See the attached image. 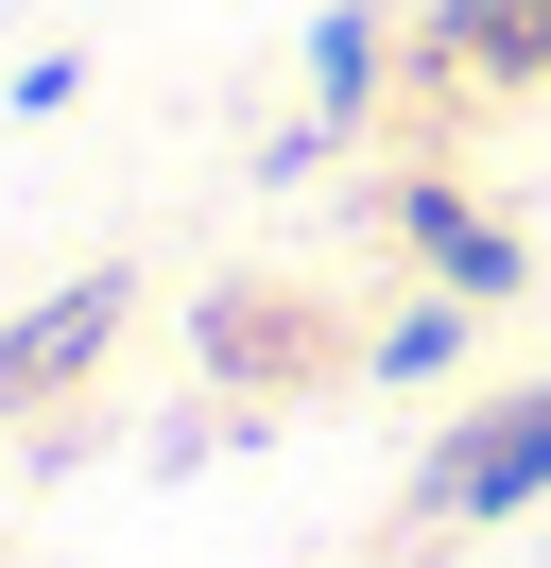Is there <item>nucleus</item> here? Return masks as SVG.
Listing matches in <instances>:
<instances>
[{"label":"nucleus","instance_id":"1","mask_svg":"<svg viewBox=\"0 0 551 568\" xmlns=\"http://www.w3.org/2000/svg\"><path fill=\"white\" fill-rule=\"evenodd\" d=\"M517 499H551V379L482 396V414L413 465V517H431V534H482V517H517Z\"/></svg>","mask_w":551,"mask_h":568},{"label":"nucleus","instance_id":"2","mask_svg":"<svg viewBox=\"0 0 551 568\" xmlns=\"http://www.w3.org/2000/svg\"><path fill=\"white\" fill-rule=\"evenodd\" d=\"M121 311H138V276H121V258H87L69 293H34V311L0 327V414H52V396L87 379L103 345H121Z\"/></svg>","mask_w":551,"mask_h":568},{"label":"nucleus","instance_id":"3","mask_svg":"<svg viewBox=\"0 0 551 568\" xmlns=\"http://www.w3.org/2000/svg\"><path fill=\"white\" fill-rule=\"evenodd\" d=\"M397 224H413V258H431V276H448V293H465V311H500V293H517V276H534V258H517V242H500V224H482V207H465V190H397Z\"/></svg>","mask_w":551,"mask_h":568},{"label":"nucleus","instance_id":"4","mask_svg":"<svg viewBox=\"0 0 551 568\" xmlns=\"http://www.w3.org/2000/svg\"><path fill=\"white\" fill-rule=\"evenodd\" d=\"M431 52L482 87H534L551 70V0H431Z\"/></svg>","mask_w":551,"mask_h":568},{"label":"nucleus","instance_id":"5","mask_svg":"<svg viewBox=\"0 0 551 568\" xmlns=\"http://www.w3.org/2000/svg\"><path fill=\"white\" fill-rule=\"evenodd\" d=\"M379 104V18L344 0V18H310V121H362Z\"/></svg>","mask_w":551,"mask_h":568},{"label":"nucleus","instance_id":"6","mask_svg":"<svg viewBox=\"0 0 551 568\" xmlns=\"http://www.w3.org/2000/svg\"><path fill=\"white\" fill-rule=\"evenodd\" d=\"M448 362H465V293H448V311H397V327H379V379H448Z\"/></svg>","mask_w":551,"mask_h":568}]
</instances>
